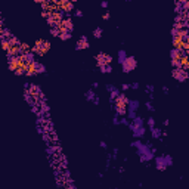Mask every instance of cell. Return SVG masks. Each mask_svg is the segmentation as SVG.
<instances>
[{
    "label": "cell",
    "mask_w": 189,
    "mask_h": 189,
    "mask_svg": "<svg viewBox=\"0 0 189 189\" xmlns=\"http://www.w3.org/2000/svg\"><path fill=\"white\" fill-rule=\"evenodd\" d=\"M19 49H21V52H28V50H30V46H28L27 43H21V44H19Z\"/></svg>",
    "instance_id": "obj_8"
},
{
    "label": "cell",
    "mask_w": 189,
    "mask_h": 189,
    "mask_svg": "<svg viewBox=\"0 0 189 189\" xmlns=\"http://www.w3.org/2000/svg\"><path fill=\"white\" fill-rule=\"evenodd\" d=\"M3 33H5V31H3V28L0 27V37H3Z\"/></svg>",
    "instance_id": "obj_11"
},
{
    "label": "cell",
    "mask_w": 189,
    "mask_h": 189,
    "mask_svg": "<svg viewBox=\"0 0 189 189\" xmlns=\"http://www.w3.org/2000/svg\"><path fill=\"white\" fill-rule=\"evenodd\" d=\"M58 6L62 8L64 10H70V9H73V3H71V2H59Z\"/></svg>",
    "instance_id": "obj_4"
},
{
    "label": "cell",
    "mask_w": 189,
    "mask_h": 189,
    "mask_svg": "<svg viewBox=\"0 0 189 189\" xmlns=\"http://www.w3.org/2000/svg\"><path fill=\"white\" fill-rule=\"evenodd\" d=\"M0 27H2V18H0Z\"/></svg>",
    "instance_id": "obj_12"
},
{
    "label": "cell",
    "mask_w": 189,
    "mask_h": 189,
    "mask_svg": "<svg viewBox=\"0 0 189 189\" xmlns=\"http://www.w3.org/2000/svg\"><path fill=\"white\" fill-rule=\"evenodd\" d=\"M126 66H127V68H133V66H134V61H127V62H126Z\"/></svg>",
    "instance_id": "obj_10"
},
{
    "label": "cell",
    "mask_w": 189,
    "mask_h": 189,
    "mask_svg": "<svg viewBox=\"0 0 189 189\" xmlns=\"http://www.w3.org/2000/svg\"><path fill=\"white\" fill-rule=\"evenodd\" d=\"M21 52V49H19V44H15V46H10L8 50V53L10 55V56H17L18 53Z\"/></svg>",
    "instance_id": "obj_3"
},
{
    "label": "cell",
    "mask_w": 189,
    "mask_h": 189,
    "mask_svg": "<svg viewBox=\"0 0 189 189\" xmlns=\"http://www.w3.org/2000/svg\"><path fill=\"white\" fill-rule=\"evenodd\" d=\"M37 64L34 62V61H28L27 62V71H25V74H28V75H33L37 73Z\"/></svg>",
    "instance_id": "obj_1"
},
{
    "label": "cell",
    "mask_w": 189,
    "mask_h": 189,
    "mask_svg": "<svg viewBox=\"0 0 189 189\" xmlns=\"http://www.w3.org/2000/svg\"><path fill=\"white\" fill-rule=\"evenodd\" d=\"M179 62H180V65H182V68H183V70H186V68H188V56H186V55H183V56L179 59Z\"/></svg>",
    "instance_id": "obj_6"
},
{
    "label": "cell",
    "mask_w": 189,
    "mask_h": 189,
    "mask_svg": "<svg viewBox=\"0 0 189 189\" xmlns=\"http://www.w3.org/2000/svg\"><path fill=\"white\" fill-rule=\"evenodd\" d=\"M9 68H10L12 71H17V70H18L17 58H12V59H10V62H9Z\"/></svg>",
    "instance_id": "obj_5"
},
{
    "label": "cell",
    "mask_w": 189,
    "mask_h": 189,
    "mask_svg": "<svg viewBox=\"0 0 189 189\" xmlns=\"http://www.w3.org/2000/svg\"><path fill=\"white\" fill-rule=\"evenodd\" d=\"M2 47H3V50H6V52H8L9 47H10V43H9V40H3V41H2Z\"/></svg>",
    "instance_id": "obj_7"
},
{
    "label": "cell",
    "mask_w": 189,
    "mask_h": 189,
    "mask_svg": "<svg viewBox=\"0 0 189 189\" xmlns=\"http://www.w3.org/2000/svg\"><path fill=\"white\" fill-rule=\"evenodd\" d=\"M115 105H117V109H120V112H123L126 105H127V100L123 98H117L115 99Z\"/></svg>",
    "instance_id": "obj_2"
},
{
    "label": "cell",
    "mask_w": 189,
    "mask_h": 189,
    "mask_svg": "<svg viewBox=\"0 0 189 189\" xmlns=\"http://www.w3.org/2000/svg\"><path fill=\"white\" fill-rule=\"evenodd\" d=\"M78 47L86 49V47H87V41H86V40H80V41H78Z\"/></svg>",
    "instance_id": "obj_9"
}]
</instances>
